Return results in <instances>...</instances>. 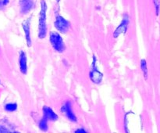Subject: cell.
<instances>
[{"mask_svg":"<svg viewBox=\"0 0 160 133\" xmlns=\"http://www.w3.org/2000/svg\"><path fill=\"white\" fill-rule=\"evenodd\" d=\"M46 3L44 0L41 1V11L39 13V23H38V37L44 38L46 36Z\"/></svg>","mask_w":160,"mask_h":133,"instance_id":"obj_1","label":"cell"},{"mask_svg":"<svg viewBox=\"0 0 160 133\" xmlns=\"http://www.w3.org/2000/svg\"><path fill=\"white\" fill-rule=\"evenodd\" d=\"M95 61H94L93 63V65H94V69L90 72V78L94 83L95 84H98V83L101 82L102 79V74L100 73L95 67Z\"/></svg>","mask_w":160,"mask_h":133,"instance_id":"obj_6","label":"cell"},{"mask_svg":"<svg viewBox=\"0 0 160 133\" xmlns=\"http://www.w3.org/2000/svg\"><path fill=\"white\" fill-rule=\"evenodd\" d=\"M75 132H76V133H79V132L85 133V132H87V131H86L85 130H84V129H78V130H77V131H75Z\"/></svg>","mask_w":160,"mask_h":133,"instance_id":"obj_16","label":"cell"},{"mask_svg":"<svg viewBox=\"0 0 160 133\" xmlns=\"http://www.w3.org/2000/svg\"><path fill=\"white\" fill-rule=\"evenodd\" d=\"M128 23H129V20H128V17H125L124 19L123 20V21H122L121 24L117 28V30H116L115 32H114L113 34L114 37L117 38L118 37L120 34H124L127 31V28H128Z\"/></svg>","mask_w":160,"mask_h":133,"instance_id":"obj_7","label":"cell"},{"mask_svg":"<svg viewBox=\"0 0 160 133\" xmlns=\"http://www.w3.org/2000/svg\"><path fill=\"white\" fill-rule=\"evenodd\" d=\"M23 26V29L25 32V35H26V40L27 44L28 46L31 45V32H30V19L24 20L22 23Z\"/></svg>","mask_w":160,"mask_h":133,"instance_id":"obj_8","label":"cell"},{"mask_svg":"<svg viewBox=\"0 0 160 133\" xmlns=\"http://www.w3.org/2000/svg\"><path fill=\"white\" fill-rule=\"evenodd\" d=\"M47 122H48V120L45 119V117H43L41 120L40 123H39V128H40L41 130H42V131H47L48 130V124H47Z\"/></svg>","mask_w":160,"mask_h":133,"instance_id":"obj_11","label":"cell"},{"mask_svg":"<svg viewBox=\"0 0 160 133\" xmlns=\"http://www.w3.org/2000/svg\"><path fill=\"white\" fill-rule=\"evenodd\" d=\"M155 3H156V11H157V14H158V11H159V0H154Z\"/></svg>","mask_w":160,"mask_h":133,"instance_id":"obj_15","label":"cell"},{"mask_svg":"<svg viewBox=\"0 0 160 133\" xmlns=\"http://www.w3.org/2000/svg\"><path fill=\"white\" fill-rule=\"evenodd\" d=\"M43 114L44 117L47 120H56L58 119V116L52 111V110L48 106H44L43 107Z\"/></svg>","mask_w":160,"mask_h":133,"instance_id":"obj_9","label":"cell"},{"mask_svg":"<svg viewBox=\"0 0 160 133\" xmlns=\"http://www.w3.org/2000/svg\"><path fill=\"white\" fill-rule=\"evenodd\" d=\"M62 111L68 119H70L72 121H77L76 116L73 114V110H72L71 108V104H70V102H67L64 104V106L62 107Z\"/></svg>","mask_w":160,"mask_h":133,"instance_id":"obj_4","label":"cell"},{"mask_svg":"<svg viewBox=\"0 0 160 133\" xmlns=\"http://www.w3.org/2000/svg\"><path fill=\"white\" fill-rule=\"evenodd\" d=\"M20 6L22 13H27L33 8L34 2L33 0H20Z\"/></svg>","mask_w":160,"mask_h":133,"instance_id":"obj_5","label":"cell"},{"mask_svg":"<svg viewBox=\"0 0 160 133\" xmlns=\"http://www.w3.org/2000/svg\"><path fill=\"white\" fill-rule=\"evenodd\" d=\"M50 42L52 45L59 53H62L65 50V45L61 36L56 31L50 33Z\"/></svg>","mask_w":160,"mask_h":133,"instance_id":"obj_2","label":"cell"},{"mask_svg":"<svg viewBox=\"0 0 160 133\" xmlns=\"http://www.w3.org/2000/svg\"><path fill=\"white\" fill-rule=\"evenodd\" d=\"M6 132H9L6 128H5L4 127L0 126V133H6Z\"/></svg>","mask_w":160,"mask_h":133,"instance_id":"obj_14","label":"cell"},{"mask_svg":"<svg viewBox=\"0 0 160 133\" xmlns=\"http://www.w3.org/2000/svg\"><path fill=\"white\" fill-rule=\"evenodd\" d=\"M55 27L61 33H67L70 28V23L61 16H57L55 21Z\"/></svg>","mask_w":160,"mask_h":133,"instance_id":"obj_3","label":"cell"},{"mask_svg":"<svg viewBox=\"0 0 160 133\" xmlns=\"http://www.w3.org/2000/svg\"><path fill=\"white\" fill-rule=\"evenodd\" d=\"M20 71L23 74L27 73V70H28V67H27V57L26 55H25L24 52H20Z\"/></svg>","mask_w":160,"mask_h":133,"instance_id":"obj_10","label":"cell"},{"mask_svg":"<svg viewBox=\"0 0 160 133\" xmlns=\"http://www.w3.org/2000/svg\"><path fill=\"white\" fill-rule=\"evenodd\" d=\"M17 108V103H8V104L6 105L5 106V109L7 111H15Z\"/></svg>","mask_w":160,"mask_h":133,"instance_id":"obj_12","label":"cell"},{"mask_svg":"<svg viewBox=\"0 0 160 133\" xmlns=\"http://www.w3.org/2000/svg\"><path fill=\"white\" fill-rule=\"evenodd\" d=\"M7 2H8V0H4V4H6V3H7Z\"/></svg>","mask_w":160,"mask_h":133,"instance_id":"obj_17","label":"cell"},{"mask_svg":"<svg viewBox=\"0 0 160 133\" xmlns=\"http://www.w3.org/2000/svg\"><path fill=\"white\" fill-rule=\"evenodd\" d=\"M141 67H142V70H143L144 73H145V78L147 77V65H146V61L145 59H142V62H141Z\"/></svg>","mask_w":160,"mask_h":133,"instance_id":"obj_13","label":"cell"}]
</instances>
